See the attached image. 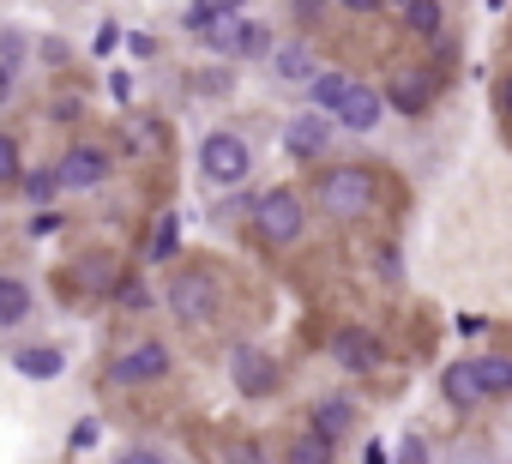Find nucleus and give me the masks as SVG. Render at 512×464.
<instances>
[{"mask_svg":"<svg viewBox=\"0 0 512 464\" xmlns=\"http://www.w3.org/2000/svg\"><path fill=\"white\" fill-rule=\"evenodd\" d=\"M398 464H434L428 434H404V440H398Z\"/></svg>","mask_w":512,"mask_h":464,"instance_id":"obj_26","label":"nucleus"},{"mask_svg":"<svg viewBox=\"0 0 512 464\" xmlns=\"http://www.w3.org/2000/svg\"><path fill=\"white\" fill-rule=\"evenodd\" d=\"M314 205H320V217H332V223H362V217L380 205V175H374L368 163H338V169H320Z\"/></svg>","mask_w":512,"mask_h":464,"instance_id":"obj_1","label":"nucleus"},{"mask_svg":"<svg viewBox=\"0 0 512 464\" xmlns=\"http://www.w3.org/2000/svg\"><path fill=\"white\" fill-rule=\"evenodd\" d=\"M253 229H260L266 248H296L308 236V199L296 187H272L260 193V205H253Z\"/></svg>","mask_w":512,"mask_h":464,"instance_id":"obj_4","label":"nucleus"},{"mask_svg":"<svg viewBox=\"0 0 512 464\" xmlns=\"http://www.w3.org/2000/svg\"><path fill=\"white\" fill-rule=\"evenodd\" d=\"M290 7H296V25H320V13L332 7V0H290Z\"/></svg>","mask_w":512,"mask_h":464,"instance_id":"obj_30","label":"nucleus"},{"mask_svg":"<svg viewBox=\"0 0 512 464\" xmlns=\"http://www.w3.org/2000/svg\"><path fill=\"white\" fill-rule=\"evenodd\" d=\"M332 362H338L344 374H380V368H386V344H380V332H368V326H338V332H332Z\"/></svg>","mask_w":512,"mask_h":464,"instance_id":"obj_10","label":"nucleus"},{"mask_svg":"<svg viewBox=\"0 0 512 464\" xmlns=\"http://www.w3.org/2000/svg\"><path fill=\"white\" fill-rule=\"evenodd\" d=\"M398 19H404V31H410V37H428V43L446 31V7H440V0H404Z\"/></svg>","mask_w":512,"mask_h":464,"instance_id":"obj_20","label":"nucleus"},{"mask_svg":"<svg viewBox=\"0 0 512 464\" xmlns=\"http://www.w3.org/2000/svg\"><path fill=\"white\" fill-rule=\"evenodd\" d=\"M73 266H79V290H85V296H115V290L127 284V272H121V260H115V254H103V248H91V254H79Z\"/></svg>","mask_w":512,"mask_h":464,"instance_id":"obj_16","label":"nucleus"},{"mask_svg":"<svg viewBox=\"0 0 512 464\" xmlns=\"http://www.w3.org/2000/svg\"><path fill=\"white\" fill-rule=\"evenodd\" d=\"M380 91H386V103L398 115H428L434 109V91H440V73L434 67H392V79Z\"/></svg>","mask_w":512,"mask_h":464,"instance_id":"obj_9","label":"nucleus"},{"mask_svg":"<svg viewBox=\"0 0 512 464\" xmlns=\"http://www.w3.org/2000/svg\"><path fill=\"white\" fill-rule=\"evenodd\" d=\"M115 464H169V458H163L157 446H127V452H121Z\"/></svg>","mask_w":512,"mask_h":464,"instance_id":"obj_31","label":"nucleus"},{"mask_svg":"<svg viewBox=\"0 0 512 464\" xmlns=\"http://www.w3.org/2000/svg\"><path fill=\"white\" fill-rule=\"evenodd\" d=\"M374 272H380V284H398V278H404V254H398V248H380V254H374Z\"/></svg>","mask_w":512,"mask_h":464,"instance_id":"obj_28","label":"nucleus"},{"mask_svg":"<svg viewBox=\"0 0 512 464\" xmlns=\"http://www.w3.org/2000/svg\"><path fill=\"white\" fill-rule=\"evenodd\" d=\"M13 374H25V380H61L67 356L55 344H25V350H13Z\"/></svg>","mask_w":512,"mask_h":464,"instance_id":"obj_18","label":"nucleus"},{"mask_svg":"<svg viewBox=\"0 0 512 464\" xmlns=\"http://www.w3.org/2000/svg\"><path fill=\"white\" fill-rule=\"evenodd\" d=\"M500 115H506V121H512V67H506V73H500Z\"/></svg>","mask_w":512,"mask_h":464,"instance_id":"obj_33","label":"nucleus"},{"mask_svg":"<svg viewBox=\"0 0 512 464\" xmlns=\"http://www.w3.org/2000/svg\"><path fill=\"white\" fill-rule=\"evenodd\" d=\"M476 374H482V392H488V398H506V392H512V356L488 350V356H476Z\"/></svg>","mask_w":512,"mask_h":464,"instance_id":"obj_23","label":"nucleus"},{"mask_svg":"<svg viewBox=\"0 0 512 464\" xmlns=\"http://www.w3.org/2000/svg\"><path fill=\"white\" fill-rule=\"evenodd\" d=\"M229 386H235L241 398H272V392L284 386V368H278L272 350H260V344H235V350H229Z\"/></svg>","mask_w":512,"mask_h":464,"instance_id":"obj_6","label":"nucleus"},{"mask_svg":"<svg viewBox=\"0 0 512 464\" xmlns=\"http://www.w3.org/2000/svg\"><path fill=\"white\" fill-rule=\"evenodd\" d=\"M332 133H338V121H332V115L302 109L296 121H284V151H290L296 163H320V157L332 151Z\"/></svg>","mask_w":512,"mask_h":464,"instance_id":"obj_11","label":"nucleus"},{"mask_svg":"<svg viewBox=\"0 0 512 464\" xmlns=\"http://www.w3.org/2000/svg\"><path fill=\"white\" fill-rule=\"evenodd\" d=\"M55 175H61V187H67V193H97V187L115 175V157H109L103 145L79 139V145H67V151H61Z\"/></svg>","mask_w":512,"mask_h":464,"instance_id":"obj_7","label":"nucleus"},{"mask_svg":"<svg viewBox=\"0 0 512 464\" xmlns=\"http://www.w3.org/2000/svg\"><path fill=\"white\" fill-rule=\"evenodd\" d=\"M55 223H61L55 211H37V217H31V236H49V229H55Z\"/></svg>","mask_w":512,"mask_h":464,"instance_id":"obj_34","label":"nucleus"},{"mask_svg":"<svg viewBox=\"0 0 512 464\" xmlns=\"http://www.w3.org/2000/svg\"><path fill=\"white\" fill-rule=\"evenodd\" d=\"M19 187H25V205H37V211H49V199H55V193H67L55 169H31V175H25Z\"/></svg>","mask_w":512,"mask_h":464,"instance_id":"obj_24","label":"nucleus"},{"mask_svg":"<svg viewBox=\"0 0 512 464\" xmlns=\"http://www.w3.org/2000/svg\"><path fill=\"white\" fill-rule=\"evenodd\" d=\"M362 464H386V446H368V458Z\"/></svg>","mask_w":512,"mask_h":464,"instance_id":"obj_35","label":"nucleus"},{"mask_svg":"<svg viewBox=\"0 0 512 464\" xmlns=\"http://www.w3.org/2000/svg\"><path fill=\"white\" fill-rule=\"evenodd\" d=\"M115 302H121V308H133V314H139V308H151V290H145V284H139V278H127V284H121V290H115Z\"/></svg>","mask_w":512,"mask_h":464,"instance_id":"obj_29","label":"nucleus"},{"mask_svg":"<svg viewBox=\"0 0 512 464\" xmlns=\"http://www.w3.org/2000/svg\"><path fill=\"white\" fill-rule=\"evenodd\" d=\"M223 464H272V458H266V446H260V440H235V446L223 452Z\"/></svg>","mask_w":512,"mask_h":464,"instance_id":"obj_27","label":"nucleus"},{"mask_svg":"<svg viewBox=\"0 0 512 464\" xmlns=\"http://www.w3.org/2000/svg\"><path fill=\"white\" fill-rule=\"evenodd\" d=\"M163 308H169L181 326L205 332V326L223 314V290H217V278H211V272H199V266H181V272L169 278V290H163Z\"/></svg>","mask_w":512,"mask_h":464,"instance_id":"obj_3","label":"nucleus"},{"mask_svg":"<svg viewBox=\"0 0 512 464\" xmlns=\"http://www.w3.org/2000/svg\"><path fill=\"white\" fill-rule=\"evenodd\" d=\"M440 398H446L458 416H470V410H482V404H488L482 374H476V356H458V362H446V368H440Z\"/></svg>","mask_w":512,"mask_h":464,"instance_id":"obj_12","label":"nucleus"},{"mask_svg":"<svg viewBox=\"0 0 512 464\" xmlns=\"http://www.w3.org/2000/svg\"><path fill=\"white\" fill-rule=\"evenodd\" d=\"M284 464H338V446H332V440H320L314 428H302V434L290 440Z\"/></svg>","mask_w":512,"mask_h":464,"instance_id":"obj_22","label":"nucleus"},{"mask_svg":"<svg viewBox=\"0 0 512 464\" xmlns=\"http://www.w3.org/2000/svg\"><path fill=\"white\" fill-rule=\"evenodd\" d=\"M266 61H272V79H284V85H314V79H320V55H314V43H308V37L278 43Z\"/></svg>","mask_w":512,"mask_h":464,"instance_id":"obj_15","label":"nucleus"},{"mask_svg":"<svg viewBox=\"0 0 512 464\" xmlns=\"http://www.w3.org/2000/svg\"><path fill=\"white\" fill-rule=\"evenodd\" d=\"M205 43H211L217 55H229V61H253V55H272V49H278V43H272V31H266L260 19H247V13L223 19Z\"/></svg>","mask_w":512,"mask_h":464,"instance_id":"obj_8","label":"nucleus"},{"mask_svg":"<svg viewBox=\"0 0 512 464\" xmlns=\"http://www.w3.org/2000/svg\"><path fill=\"white\" fill-rule=\"evenodd\" d=\"M350 73H338V67H320V79L308 85V109H320V115H338V103L350 97Z\"/></svg>","mask_w":512,"mask_h":464,"instance_id":"obj_19","label":"nucleus"},{"mask_svg":"<svg viewBox=\"0 0 512 464\" xmlns=\"http://www.w3.org/2000/svg\"><path fill=\"white\" fill-rule=\"evenodd\" d=\"M332 121H338L344 133H374V127L386 121V91H374V85H362V79H356V85H350V97L338 103V115H332Z\"/></svg>","mask_w":512,"mask_h":464,"instance_id":"obj_14","label":"nucleus"},{"mask_svg":"<svg viewBox=\"0 0 512 464\" xmlns=\"http://www.w3.org/2000/svg\"><path fill=\"white\" fill-rule=\"evenodd\" d=\"M175 254H181V211H163V217H157V229H151L145 260H151V266H169Z\"/></svg>","mask_w":512,"mask_h":464,"instance_id":"obj_21","label":"nucleus"},{"mask_svg":"<svg viewBox=\"0 0 512 464\" xmlns=\"http://www.w3.org/2000/svg\"><path fill=\"white\" fill-rule=\"evenodd\" d=\"M338 7H344V13H356V19H368V13H380V7H386V0H338Z\"/></svg>","mask_w":512,"mask_h":464,"instance_id":"obj_32","label":"nucleus"},{"mask_svg":"<svg viewBox=\"0 0 512 464\" xmlns=\"http://www.w3.org/2000/svg\"><path fill=\"white\" fill-rule=\"evenodd\" d=\"M169 374H175V356H169L163 338H139V344H127V350L109 362V386H121V392L157 386V380H169Z\"/></svg>","mask_w":512,"mask_h":464,"instance_id":"obj_5","label":"nucleus"},{"mask_svg":"<svg viewBox=\"0 0 512 464\" xmlns=\"http://www.w3.org/2000/svg\"><path fill=\"white\" fill-rule=\"evenodd\" d=\"M0 181H25V151L13 133H0Z\"/></svg>","mask_w":512,"mask_h":464,"instance_id":"obj_25","label":"nucleus"},{"mask_svg":"<svg viewBox=\"0 0 512 464\" xmlns=\"http://www.w3.org/2000/svg\"><path fill=\"white\" fill-rule=\"evenodd\" d=\"M31 314H37V296H31V284H25V278H13V272H0V332L25 326Z\"/></svg>","mask_w":512,"mask_h":464,"instance_id":"obj_17","label":"nucleus"},{"mask_svg":"<svg viewBox=\"0 0 512 464\" xmlns=\"http://www.w3.org/2000/svg\"><path fill=\"white\" fill-rule=\"evenodd\" d=\"M356 422H362V404L344 398V392H326V398L308 410V428H314L320 440H332V446H344V440L356 434Z\"/></svg>","mask_w":512,"mask_h":464,"instance_id":"obj_13","label":"nucleus"},{"mask_svg":"<svg viewBox=\"0 0 512 464\" xmlns=\"http://www.w3.org/2000/svg\"><path fill=\"white\" fill-rule=\"evenodd\" d=\"M247 175H253V145L229 127H211L199 139V181L229 193V187H247Z\"/></svg>","mask_w":512,"mask_h":464,"instance_id":"obj_2","label":"nucleus"}]
</instances>
